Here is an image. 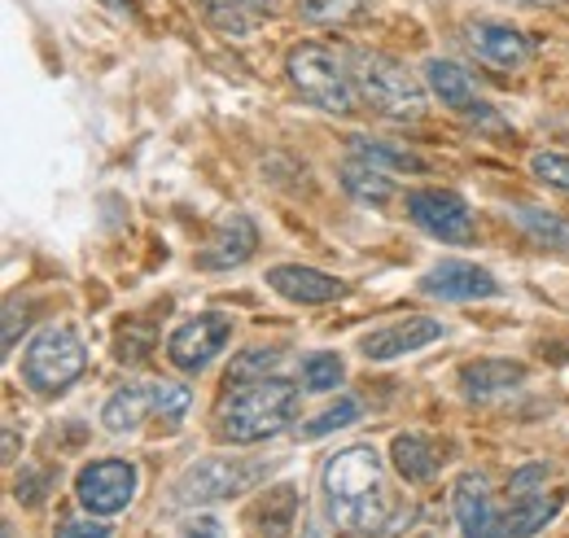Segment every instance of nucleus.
<instances>
[{
  "label": "nucleus",
  "mask_w": 569,
  "mask_h": 538,
  "mask_svg": "<svg viewBox=\"0 0 569 538\" xmlns=\"http://www.w3.org/2000/svg\"><path fill=\"white\" fill-rule=\"evenodd\" d=\"M359 416V404L356 399H338L333 407H325L311 425H302V438H325V434H333V429H342V425H351Z\"/></svg>",
  "instance_id": "nucleus-31"
},
{
  "label": "nucleus",
  "mask_w": 569,
  "mask_h": 538,
  "mask_svg": "<svg viewBox=\"0 0 569 538\" xmlns=\"http://www.w3.org/2000/svg\"><path fill=\"white\" fill-rule=\"evenodd\" d=\"M421 293L442 298V302H478V298H499V280L478 263L465 259H442L421 276Z\"/></svg>",
  "instance_id": "nucleus-10"
},
{
  "label": "nucleus",
  "mask_w": 569,
  "mask_h": 538,
  "mask_svg": "<svg viewBox=\"0 0 569 538\" xmlns=\"http://www.w3.org/2000/svg\"><path fill=\"white\" fill-rule=\"evenodd\" d=\"M259 465H246L237 456H211V460H198L176 477L171 486V504L180 508H198V504H219V499H232L241 490H254L259 481Z\"/></svg>",
  "instance_id": "nucleus-6"
},
{
  "label": "nucleus",
  "mask_w": 569,
  "mask_h": 538,
  "mask_svg": "<svg viewBox=\"0 0 569 538\" xmlns=\"http://www.w3.org/2000/svg\"><path fill=\"white\" fill-rule=\"evenodd\" d=\"M198 4H202L207 22H214L219 31H232V36L254 31V27H259V18H263L259 0H198Z\"/></svg>",
  "instance_id": "nucleus-24"
},
{
  "label": "nucleus",
  "mask_w": 569,
  "mask_h": 538,
  "mask_svg": "<svg viewBox=\"0 0 569 538\" xmlns=\"http://www.w3.org/2000/svg\"><path fill=\"white\" fill-rule=\"evenodd\" d=\"M281 350L277 346H250V350H241L232 363H228V372H223V386H250V381H268V377H281L277 368H281Z\"/></svg>",
  "instance_id": "nucleus-23"
},
{
  "label": "nucleus",
  "mask_w": 569,
  "mask_h": 538,
  "mask_svg": "<svg viewBox=\"0 0 569 538\" xmlns=\"http://www.w3.org/2000/svg\"><path fill=\"white\" fill-rule=\"evenodd\" d=\"M342 189L363 206H386L395 198V180H390V171H381V167H372V162H347L342 167Z\"/></svg>",
  "instance_id": "nucleus-22"
},
{
  "label": "nucleus",
  "mask_w": 569,
  "mask_h": 538,
  "mask_svg": "<svg viewBox=\"0 0 569 538\" xmlns=\"http://www.w3.org/2000/svg\"><path fill=\"white\" fill-rule=\"evenodd\" d=\"M438 337H442V320H433V316H408V320H395L386 329H372V333L359 341V350L372 363H390V359H403V355L426 350L429 341H438Z\"/></svg>",
  "instance_id": "nucleus-13"
},
{
  "label": "nucleus",
  "mask_w": 569,
  "mask_h": 538,
  "mask_svg": "<svg viewBox=\"0 0 569 538\" xmlns=\"http://www.w3.org/2000/svg\"><path fill=\"white\" fill-rule=\"evenodd\" d=\"M526 381V368L512 359H473L460 368V386L469 399H491V395H508Z\"/></svg>",
  "instance_id": "nucleus-19"
},
{
  "label": "nucleus",
  "mask_w": 569,
  "mask_h": 538,
  "mask_svg": "<svg viewBox=\"0 0 569 538\" xmlns=\"http://www.w3.org/2000/svg\"><path fill=\"white\" fill-rule=\"evenodd\" d=\"M254 250H259V228H254L250 215L237 210V215H228L211 232V241H207V250L198 255V263L207 271H228V268H241Z\"/></svg>",
  "instance_id": "nucleus-16"
},
{
  "label": "nucleus",
  "mask_w": 569,
  "mask_h": 538,
  "mask_svg": "<svg viewBox=\"0 0 569 538\" xmlns=\"http://www.w3.org/2000/svg\"><path fill=\"white\" fill-rule=\"evenodd\" d=\"M543 477H548V469H543V465H530V469L512 472V481H508V495H512V499H517V495H535Z\"/></svg>",
  "instance_id": "nucleus-33"
},
{
  "label": "nucleus",
  "mask_w": 569,
  "mask_h": 538,
  "mask_svg": "<svg viewBox=\"0 0 569 538\" xmlns=\"http://www.w3.org/2000/svg\"><path fill=\"white\" fill-rule=\"evenodd\" d=\"M293 411H298V386H289L284 377L228 386L214 407V434H219V442L250 447V442L277 438L293 420Z\"/></svg>",
  "instance_id": "nucleus-2"
},
{
  "label": "nucleus",
  "mask_w": 569,
  "mask_h": 538,
  "mask_svg": "<svg viewBox=\"0 0 569 538\" xmlns=\"http://www.w3.org/2000/svg\"><path fill=\"white\" fill-rule=\"evenodd\" d=\"M451 512L460 538H503V517L491 508V490L482 472H465L451 490Z\"/></svg>",
  "instance_id": "nucleus-14"
},
{
  "label": "nucleus",
  "mask_w": 569,
  "mask_h": 538,
  "mask_svg": "<svg viewBox=\"0 0 569 538\" xmlns=\"http://www.w3.org/2000/svg\"><path fill=\"white\" fill-rule=\"evenodd\" d=\"M284 74H289V83H293L316 110H329V114H351V110H356V101H359L356 79H351L347 62H342L329 44H320V40L293 44V49L284 53Z\"/></svg>",
  "instance_id": "nucleus-4"
},
{
  "label": "nucleus",
  "mask_w": 569,
  "mask_h": 538,
  "mask_svg": "<svg viewBox=\"0 0 569 538\" xmlns=\"http://www.w3.org/2000/svg\"><path fill=\"white\" fill-rule=\"evenodd\" d=\"M141 472L132 460H92L74 477V499L92 517H119L137 499Z\"/></svg>",
  "instance_id": "nucleus-7"
},
{
  "label": "nucleus",
  "mask_w": 569,
  "mask_h": 538,
  "mask_svg": "<svg viewBox=\"0 0 569 538\" xmlns=\"http://www.w3.org/2000/svg\"><path fill=\"white\" fill-rule=\"evenodd\" d=\"M4 538H13V535H9V530H4Z\"/></svg>",
  "instance_id": "nucleus-36"
},
{
  "label": "nucleus",
  "mask_w": 569,
  "mask_h": 538,
  "mask_svg": "<svg viewBox=\"0 0 569 538\" xmlns=\"http://www.w3.org/2000/svg\"><path fill=\"white\" fill-rule=\"evenodd\" d=\"M180 538H223V526H219L214 517H193V521L180 530Z\"/></svg>",
  "instance_id": "nucleus-34"
},
{
  "label": "nucleus",
  "mask_w": 569,
  "mask_h": 538,
  "mask_svg": "<svg viewBox=\"0 0 569 538\" xmlns=\"http://www.w3.org/2000/svg\"><path fill=\"white\" fill-rule=\"evenodd\" d=\"M293 508H298V495H293V486H272V490L259 499V508H254L259 535L281 538L284 530L293 526Z\"/></svg>",
  "instance_id": "nucleus-25"
},
{
  "label": "nucleus",
  "mask_w": 569,
  "mask_h": 538,
  "mask_svg": "<svg viewBox=\"0 0 569 538\" xmlns=\"http://www.w3.org/2000/svg\"><path fill=\"white\" fill-rule=\"evenodd\" d=\"M44 477H18V499H27V504H40L44 499Z\"/></svg>",
  "instance_id": "nucleus-35"
},
{
  "label": "nucleus",
  "mask_w": 569,
  "mask_h": 538,
  "mask_svg": "<svg viewBox=\"0 0 569 538\" xmlns=\"http://www.w3.org/2000/svg\"><path fill=\"white\" fill-rule=\"evenodd\" d=\"M58 538H114V526H106V517H74V521H62Z\"/></svg>",
  "instance_id": "nucleus-32"
},
{
  "label": "nucleus",
  "mask_w": 569,
  "mask_h": 538,
  "mask_svg": "<svg viewBox=\"0 0 569 538\" xmlns=\"http://www.w3.org/2000/svg\"><path fill=\"white\" fill-rule=\"evenodd\" d=\"M149 416H153V386H123L119 395H110V404L101 407V425L110 434H132Z\"/></svg>",
  "instance_id": "nucleus-21"
},
{
  "label": "nucleus",
  "mask_w": 569,
  "mask_h": 538,
  "mask_svg": "<svg viewBox=\"0 0 569 538\" xmlns=\"http://www.w3.org/2000/svg\"><path fill=\"white\" fill-rule=\"evenodd\" d=\"M368 0H298V13L307 22H347L356 18Z\"/></svg>",
  "instance_id": "nucleus-30"
},
{
  "label": "nucleus",
  "mask_w": 569,
  "mask_h": 538,
  "mask_svg": "<svg viewBox=\"0 0 569 538\" xmlns=\"http://www.w3.org/2000/svg\"><path fill=\"white\" fill-rule=\"evenodd\" d=\"M526 167H530V176H535V180H543L548 189H561V193H569V158H566V153L535 149Z\"/></svg>",
  "instance_id": "nucleus-29"
},
{
  "label": "nucleus",
  "mask_w": 569,
  "mask_h": 538,
  "mask_svg": "<svg viewBox=\"0 0 569 538\" xmlns=\"http://www.w3.org/2000/svg\"><path fill=\"white\" fill-rule=\"evenodd\" d=\"M351 149H356V158L381 167V171H426V162H421L417 153L386 149V145H377V140H368V136H351Z\"/></svg>",
  "instance_id": "nucleus-27"
},
{
  "label": "nucleus",
  "mask_w": 569,
  "mask_h": 538,
  "mask_svg": "<svg viewBox=\"0 0 569 538\" xmlns=\"http://www.w3.org/2000/svg\"><path fill=\"white\" fill-rule=\"evenodd\" d=\"M469 36V49L487 62V67L499 70H521L530 58H535V44L526 31H517L512 22H499V18H478L465 27Z\"/></svg>",
  "instance_id": "nucleus-12"
},
{
  "label": "nucleus",
  "mask_w": 569,
  "mask_h": 538,
  "mask_svg": "<svg viewBox=\"0 0 569 538\" xmlns=\"http://www.w3.org/2000/svg\"><path fill=\"white\" fill-rule=\"evenodd\" d=\"M228 341H232V316H223V311H202V316L184 320L176 333L167 337V359H171L180 372L198 377V372H207L214 359H219V350H223Z\"/></svg>",
  "instance_id": "nucleus-8"
},
{
  "label": "nucleus",
  "mask_w": 569,
  "mask_h": 538,
  "mask_svg": "<svg viewBox=\"0 0 569 538\" xmlns=\"http://www.w3.org/2000/svg\"><path fill=\"white\" fill-rule=\"evenodd\" d=\"M426 88L451 110V114H465L473 123H487V128H503L496 119V110L478 97V88L469 83V74L456 67V62H442V58H429L426 62Z\"/></svg>",
  "instance_id": "nucleus-11"
},
{
  "label": "nucleus",
  "mask_w": 569,
  "mask_h": 538,
  "mask_svg": "<svg viewBox=\"0 0 569 538\" xmlns=\"http://www.w3.org/2000/svg\"><path fill=\"white\" fill-rule=\"evenodd\" d=\"M512 223L539 246V250H557L569 255V219L557 210H543V206H517L512 210Z\"/></svg>",
  "instance_id": "nucleus-20"
},
{
  "label": "nucleus",
  "mask_w": 569,
  "mask_h": 538,
  "mask_svg": "<svg viewBox=\"0 0 569 538\" xmlns=\"http://www.w3.org/2000/svg\"><path fill=\"white\" fill-rule=\"evenodd\" d=\"M351 79H356L359 101L368 110H377L381 119H421L426 114V88H421V79L403 67V62H395L390 53L356 49Z\"/></svg>",
  "instance_id": "nucleus-3"
},
{
  "label": "nucleus",
  "mask_w": 569,
  "mask_h": 538,
  "mask_svg": "<svg viewBox=\"0 0 569 538\" xmlns=\"http://www.w3.org/2000/svg\"><path fill=\"white\" fill-rule=\"evenodd\" d=\"M83 368H88V346L67 325L40 329V333L27 341V350H22V381L36 395H62V390H71L74 381L83 377Z\"/></svg>",
  "instance_id": "nucleus-5"
},
{
  "label": "nucleus",
  "mask_w": 569,
  "mask_h": 538,
  "mask_svg": "<svg viewBox=\"0 0 569 538\" xmlns=\"http://www.w3.org/2000/svg\"><path fill=\"white\" fill-rule=\"evenodd\" d=\"M408 215H412V223L429 232V237H438V241H447V246H460V241H473V232H478V223H473V210L469 202L456 193V189H412L408 193Z\"/></svg>",
  "instance_id": "nucleus-9"
},
{
  "label": "nucleus",
  "mask_w": 569,
  "mask_h": 538,
  "mask_svg": "<svg viewBox=\"0 0 569 538\" xmlns=\"http://www.w3.org/2000/svg\"><path fill=\"white\" fill-rule=\"evenodd\" d=\"M320 504L338 535H377L395 521V490L381 465V451L372 447H347L329 456L320 469Z\"/></svg>",
  "instance_id": "nucleus-1"
},
{
  "label": "nucleus",
  "mask_w": 569,
  "mask_h": 538,
  "mask_svg": "<svg viewBox=\"0 0 569 538\" xmlns=\"http://www.w3.org/2000/svg\"><path fill=\"white\" fill-rule=\"evenodd\" d=\"M189 404H193L189 386H180V381H153V420H162V425H180L184 411H189Z\"/></svg>",
  "instance_id": "nucleus-28"
},
{
  "label": "nucleus",
  "mask_w": 569,
  "mask_h": 538,
  "mask_svg": "<svg viewBox=\"0 0 569 538\" xmlns=\"http://www.w3.org/2000/svg\"><path fill=\"white\" fill-rule=\"evenodd\" d=\"M268 285L281 293L284 302H298V307H320V302H338L347 293V285L338 276L320 268H302V263H277L268 268Z\"/></svg>",
  "instance_id": "nucleus-15"
},
{
  "label": "nucleus",
  "mask_w": 569,
  "mask_h": 538,
  "mask_svg": "<svg viewBox=\"0 0 569 538\" xmlns=\"http://www.w3.org/2000/svg\"><path fill=\"white\" fill-rule=\"evenodd\" d=\"M390 465L403 481L421 486V481H433L438 469H442V451L429 434H395L390 442Z\"/></svg>",
  "instance_id": "nucleus-18"
},
{
  "label": "nucleus",
  "mask_w": 569,
  "mask_h": 538,
  "mask_svg": "<svg viewBox=\"0 0 569 538\" xmlns=\"http://www.w3.org/2000/svg\"><path fill=\"white\" fill-rule=\"evenodd\" d=\"M566 504V490H535V495H517L503 512V538H535L548 521H557Z\"/></svg>",
  "instance_id": "nucleus-17"
},
{
  "label": "nucleus",
  "mask_w": 569,
  "mask_h": 538,
  "mask_svg": "<svg viewBox=\"0 0 569 538\" xmlns=\"http://www.w3.org/2000/svg\"><path fill=\"white\" fill-rule=\"evenodd\" d=\"M342 377H347V363H342V355H333V350H316V355L302 359V386H307L311 395L338 390Z\"/></svg>",
  "instance_id": "nucleus-26"
}]
</instances>
